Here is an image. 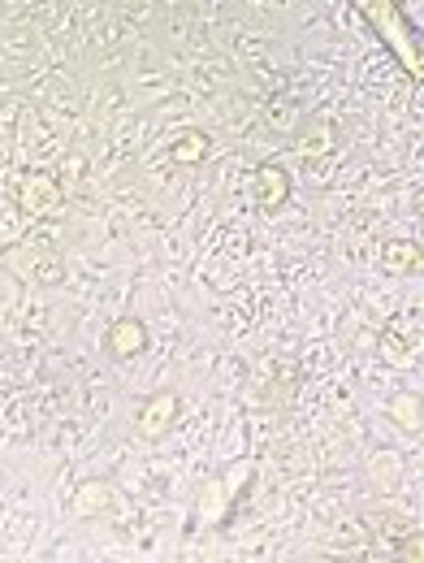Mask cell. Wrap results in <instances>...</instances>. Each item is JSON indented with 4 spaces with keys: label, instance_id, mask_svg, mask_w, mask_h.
Returning a JSON list of instances; mask_svg holds the SVG:
<instances>
[{
    "label": "cell",
    "instance_id": "obj_6",
    "mask_svg": "<svg viewBox=\"0 0 424 563\" xmlns=\"http://www.w3.org/2000/svg\"><path fill=\"white\" fill-rule=\"evenodd\" d=\"M256 200L264 213H277L290 200V174L282 165H260L256 169Z\"/></svg>",
    "mask_w": 424,
    "mask_h": 563
},
{
    "label": "cell",
    "instance_id": "obj_3",
    "mask_svg": "<svg viewBox=\"0 0 424 563\" xmlns=\"http://www.w3.org/2000/svg\"><path fill=\"white\" fill-rule=\"evenodd\" d=\"M18 208L26 217H44V213H57L61 208V187L52 174H26L18 182Z\"/></svg>",
    "mask_w": 424,
    "mask_h": 563
},
{
    "label": "cell",
    "instance_id": "obj_2",
    "mask_svg": "<svg viewBox=\"0 0 424 563\" xmlns=\"http://www.w3.org/2000/svg\"><path fill=\"white\" fill-rule=\"evenodd\" d=\"M178 408H182L178 390H156L152 399H143V408L135 416V429L143 438H165L169 429H174V421H178Z\"/></svg>",
    "mask_w": 424,
    "mask_h": 563
},
{
    "label": "cell",
    "instance_id": "obj_11",
    "mask_svg": "<svg viewBox=\"0 0 424 563\" xmlns=\"http://www.w3.org/2000/svg\"><path fill=\"white\" fill-rule=\"evenodd\" d=\"M295 148H299L303 156H325L329 148H334V130H329L325 122L303 126V130H299V139H295Z\"/></svg>",
    "mask_w": 424,
    "mask_h": 563
},
{
    "label": "cell",
    "instance_id": "obj_9",
    "mask_svg": "<svg viewBox=\"0 0 424 563\" xmlns=\"http://www.w3.org/2000/svg\"><path fill=\"white\" fill-rule=\"evenodd\" d=\"M386 416L403 429V434H420V429H424V399L412 395V390H403V395H394L386 403Z\"/></svg>",
    "mask_w": 424,
    "mask_h": 563
},
{
    "label": "cell",
    "instance_id": "obj_4",
    "mask_svg": "<svg viewBox=\"0 0 424 563\" xmlns=\"http://www.w3.org/2000/svg\"><path fill=\"white\" fill-rule=\"evenodd\" d=\"M143 347H148V325L139 317H117L109 325V334H104V351L113 360H135Z\"/></svg>",
    "mask_w": 424,
    "mask_h": 563
},
{
    "label": "cell",
    "instance_id": "obj_14",
    "mask_svg": "<svg viewBox=\"0 0 424 563\" xmlns=\"http://www.w3.org/2000/svg\"><path fill=\"white\" fill-rule=\"evenodd\" d=\"M403 559H424V538H412V542H403Z\"/></svg>",
    "mask_w": 424,
    "mask_h": 563
},
{
    "label": "cell",
    "instance_id": "obj_12",
    "mask_svg": "<svg viewBox=\"0 0 424 563\" xmlns=\"http://www.w3.org/2000/svg\"><path fill=\"white\" fill-rule=\"evenodd\" d=\"M208 148H212V143H208L204 130H187V135L174 143V161L178 165H200L204 156H208Z\"/></svg>",
    "mask_w": 424,
    "mask_h": 563
},
{
    "label": "cell",
    "instance_id": "obj_8",
    "mask_svg": "<svg viewBox=\"0 0 424 563\" xmlns=\"http://www.w3.org/2000/svg\"><path fill=\"white\" fill-rule=\"evenodd\" d=\"M234 507V499L225 494V486H221V477H212L208 486L200 490V503H195V516H191V529H200V525H208V520H221L225 512Z\"/></svg>",
    "mask_w": 424,
    "mask_h": 563
},
{
    "label": "cell",
    "instance_id": "obj_13",
    "mask_svg": "<svg viewBox=\"0 0 424 563\" xmlns=\"http://www.w3.org/2000/svg\"><path fill=\"white\" fill-rule=\"evenodd\" d=\"M251 477H256V464L238 460V464H230V468L221 473V486H225V494H230V499L238 503V499H243V490L251 486Z\"/></svg>",
    "mask_w": 424,
    "mask_h": 563
},
{
    "label": "cell",
    "instance_id": "obj_1",
    "mask_svg": "<svg viewBox=\"0 0 424 563\" xmlns=\"http://www.w3.org/2000/svg\"><path fill=\"white\" fill-rule=\"evenodd\" d=\"M368 26L377 31V39L394 52V61L403 65V74L412 83H424V35L416 31L412 22L403 18V9L394 0H360Z\"/></svg>",
    "mask_w": 424,
    "mask_h": 563
},
{
    "label": "cell",
    "instance_id": "obj_10",
    "mask_svg": "<svg viewBox=\"0 0 424 563\" xmlns=\"http://www.w3.org/2000/svg\"><path fill=\"white\" fill-rule=\"evenodd\" d=\"M386 273H420V243L416 239H390L381 247Z\"/></svg>",
    "mask_w": 424,
    "mask_h": 563
},
{
    "label": "cell",
    "instance_id": "obj_7",
    "mask_svg": "<svg viewBox=\"0 0 424 563\" xmlns=\"http://www.w3.org/2000/svg\"><path fill=\"white\" fill-rule=\"evenodd\" d=\"M403 481V460L399 451H377L373 460H368V486H373L377 494H394Z\"/></svg>",
    "mask_w": 424,
    "mask_h": 563
},
{
    "label": "cell",
    "instance_id": "obj_16",
    "mask_svg": "<svg viewBox=\"0 0 424 563\" xmlns=\"http://www.w3.org/2000/svg\"><path fill=\"white\" fill-rule=\"evenodd\" d=\"M420 226H424V200H420Z\"/></svg>",
    "mask_w": 424,
    "mask_h": 563
},
{
    "label": "cell",
    "instance_id": "obj_15",
    "mask_svg": "<svg viewBox=\"0 0 424 563\" xmlns=\"http://www.w3.org/2000/svg\"><path fill=\"white\" fill-rule=\"evenodd\" d=\"M420 273H424V239H420Z\"/></svg>",
    "mask_w": 424,
    "mask_h": 563
},
{
    "label": "cell",
    "instance_id": "obj_5",
    "mask_svg": "<svg viewBox=\"0 0 424 563\" xmlns=\"http://www.w3.org/2000/svg\"><path fill=\"white\" fill-rule=\"evenodd\" d=\"M113 507H117V490H113V481H104V477H91L74 490V516H104V512H113Z\"/></svg>",
    "mask_w": 424,
    "mask_h": 563
}]
</instances>
